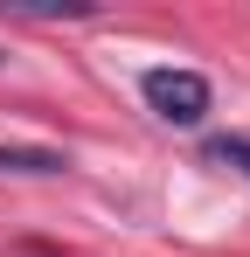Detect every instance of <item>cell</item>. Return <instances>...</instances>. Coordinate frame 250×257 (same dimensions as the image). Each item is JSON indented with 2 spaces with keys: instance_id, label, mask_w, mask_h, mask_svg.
I'll use <instances>...</instances> for the list:
<instances>
[{
  "instance_id": "cell-1",
  "label": "cell",
  "mask_w": 250,
  "mask_h": 257,
  "mask_svg": "<svg viewBox=\"0 0 250 257\" xmlns=\"http://www.w3.org/2000/svg\"><path fill=\"white\" fill-rule=\"evenodd\" d=\"M139 97L167 125H202L208 118V77L202 70H146L139 77Z\"/></svg>"
},
{
  "instance_id": "cell-2",
  "label": "cell",
  "mask_w": 250,
  "mask_h": 257,
  "mask_svg": "<svg viewBox=\"0 0 250 257\" xmlns=\"http://www.w3.org/2000/svg\"><path fill=\"white\" fill-rule=\"evenodd\" d=\"M202 160H215V167H229V174L250 181V132H215V139L202 146Z\"/></svg>"
},
{
  "instance_id": "cell-3",
  "label": "cell",
  "mask_w": 250,
  "mask_h": 257,
  "mask_svg": "<svg viewBox=\"0 0 250 257\" xmlns=\"http://www.w3.org/2000/svg\"><path fill=\"white\" fill-rule=\"evenodd\" d=\"M0 174H63V153H49V146H0Z\"/></svg>"
}]
</instances>
